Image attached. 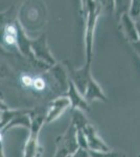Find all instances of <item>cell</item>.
<instances>
[{
	"label": "cell",
	"instance_id": "ac0fdd59",
	"mask_svg": "<svg viewBox=\"0 0 140 157\" xmlns=\"http://www.w3.org/2000/svg\"><path fill=\"white\" fill-rule=\"evenodd\" d=\"M137 29H138V38L140 42V22H137Z\"/></svg>",
	"mask_w": 140,
	"mask_h": 157
},
{
	"label": "cell",
	"instance_id": "7c38bea8",
	"mask_svg": "<svg viewBox=\"0 0 140 157\" xmlns=\"http://www.w3.org/2000/svg\"><path fill=\"white\" fill-rule=\"evenodd\" d=\"M101 15H114L115 13V0H96Z\"/></svg>",
	"mask_w": 140,
	"mask_h": 157
},
{
	"label": "cell",
	"instance_id": "3957f363",
	"mask_svg": "<svg viewBox=\"0 0 140 157\" xmlns=\"http://www.w3.org/2000/svg\"><path fill=\"white\" fill-rule=\"evenodd\" d=\"M78 139V128L71 121L67 131L57 141V152L55 157H71L80 149Z\"/></svg>",
	"mask_w": 140,
	"mask_h": 157
},
{
	"label": "cell",
	"instance_id": "4fadbf2b",
	"mask_svg": "<svg viewBox=\"0 0 140 157\" xmlns=\"http://www.w3.org/2000/svg\"><path fill=\"white\" fill-rule=\"evenodd\" d=\"M47 88V81L42 75H36L34 77V83H32V90H35L37 92H43Z\"/></svg>",
	"mask_w": 140,
	"mask_h": 157
},
{
	"label": "cell",
	"instance_id": "5b68a950",
	"mask_svg": "<svg viewBox=\"0 0 140 157\" xmlns=\"http://www.w3.org/2000/svg\"><path fill=\"white\" fill-rule=\"evenodd\" d=\"M119 29L123 32V36L129 42L132 44L139 42L138 38V29H137V22L130 14H124L120 19L118 20Z\"/></svg>",
	"mask_w": 140,
	"mask_h": 157
},
{
	"label": "cell",
	"instance_id": "5bb4252c",
	"mask_svg": "<svg viewBox=\"0 0 140 157\" xmlns=\"http://www.w3.org/2000/svg\"><path fill=\"white\" fill-rule=\"evenodd\" d=\"M20 83H21V85L23 86V87L32 89V83H34V77L28 75V73H22V75H20Z\"/></svg>",
	"mask_w": 140,
	"mask_h": 157
},
{
	"label": "cell",
	"instance_id": "277c9868",
	"mask_svg": "<svg viewBox=\"0 0 140 157\" xmlns=\"http://www.w3.org/2000/svg\"><path fill=\"white\" fill-rule=\"evenodd\" d=\"M30 52H32V58L40 62L46 66H53L55 65V60L50 54L48 48L46 35H41L39 38L30 41Z\"/></svg>",
	"mask_w": 140,
	"mask_h": 157
},
{
	"label": "cell",
	"instance_id": "9a60e30c",
	"mask_svg": "<svg viewBox=\"0 0 140 157\" xmlns=\"http://www.w3.org/2000/svg\"><path fill=\"white\" fill-rule=\"evenodd\" d=\"M130 15L134 19H137L140 17V0H132L131 9H130Z\"/></svg>",
	"mask_w": 140,
	"mask_h": 157
},
{
	"label": "cell",
	"instance_id": "7a4b0ae2",
	"mask_svg": "<svg viewBox=\"0 0 140 157\" xmlns=\"http://www.w3.org/2000/svg\"><path fill=\"white\" fill-rule=\"evenodd\" d=\"M29 116L32 120V127L29 130L28 139L24 148L23 157H39L42 154L43 150L38 143V137L43 124L46 123V115L30 114Z\"/></svg>",
	"mask_w": 140,
	"mask_h": 157
},
{
	"label": "cell",
	"instance_id": "6da1fadb",
	"mask_svg": "<svg viewBox=\"0 0 140 157\" xmlns=\"http://www.w3.org/2000/svg\"><path fill=\"white\" fill-rule=\"evenodd\" d=\"M81 13H82V17L85 23L86 63L91 64L95 27L98 18L101 16V12L96 0H81Z\"/></svg>",
	"mask_w": 140,
	"mask_h": 157
},
{
	"label": "cell",
	"instance_id": "2e32d148",
	"mask_svg": "<svg viewBox=\"0 0 140 157\" xmlns=\"http://www.w3.org/2000/svg\"><path fill=\"white\" fill-rule=\"evenodd\" d=\"M71 157H91V155H90V153H88V152L86 151V149L80 148L74 155H72Z\"/></svg>",
	"mask_w": 140,
	"mask_h": 157
},
{
	"label": "cell",
	"instance_id": "9c48e42d",
	"mask_svg": "<svg viewBox=\"0 0 140 157\" xmlns=\"http://www.w3.org/2000/svg\"><path fill=\"white\" fill-rule=\"evenodd\" d=\"M68 98H69L71 102V107H72V109H83V110H87L88 109V104L85 97L78 91V89L73 84L72 81L69 82Z\"/></svg>",
	"mask_w": 140,
	"mask_h": 157
},
{
	"label": "cell",
	"instance_id": "30bf717a",
	"mask_svg": "<svg viewBox=\"0 0 140 157\" xmlns=\"http://www.w3.org/2000/svg\"><path fill=\"white\" fill-rule=\"evenodd\" d=\"M84 97L88 101H92V100H95V98L107 101L106 95L104 94L103 90L100 89L99 85L95 82V80H94L92 77L89 80L87 89H86V92H85V94H84Z\"/></svg>",
	"mask_w": 140,
	"mask_h": 157
},
{
	"label": "cell",
	"instance_id": "8fae6325",
	"mask_svg": "<svg viewBox=\"0 0 140 157\" xmlns=\"http://www.w3.org/2000/svg\"><path fill=\"white\" fill-rule=\"evenodd\" d=\"M131 4L132 0H115V13H114V16L116 17L117 21L124 14H129Z\"/></svg>",
	"mask_w": 140,
	"mask_h": 157
},
{
	"label": "cell",
	"instance_id": "e0dca14e",
	"mask_svg": "<svg viewBox=\"0 0 140 157\" xmlns=\"http://www.w3.org/2000/svg\"><path fill=\"white\" fill-rule=\"evenodd\" d=\"M133 47H134L135 52H136L137 54L139 55V57H140V42L134 43V44H133Z\"/></svg>",
	"mask_w": 140,
	"mask_h": 157
},
{
	"label": "cell",
	"instance_id": "ba28073f",
	"mask_svg": "<svg viewBox=\"0 0 140 157\" xmlns=\"http://www.w3.org/2000/svg\"><path fill=\"white\" fill-rule=\"evenodd\" d=\"M91 64L90 63H86L84 65V67L80 68L78 70H73L72 71V82L73 84L76 86V88L78 89L81 93L84 95L87 89V86L89 83V80L92 77L90 71Z\"/></svg>",
	"mask_w": 140,
	"mask_h": 157
},
{
	"label": "cell",
	"instance_id": "8992f818",
	"mask_svg": "<svg viewBox=\"0 0 140 157\" xmlns=\"http://www.w3.org/2000/svg\"><path fill=\"white\" fill-rule=\"evenodd\" d=\"M84 134H85V137H86V141H87V146L88 149L91 151H96V152H109L108 146L104 143L103 140L100 139V137L97 135L96 133L95 129H94L91 125L86 126L85 128L82 129Z\"/></svg>",
	"mask_w": 140,
	"mask_h": 157
},
{
	"label": "cell",
	"instance_id": "52a82bcc",
	"mask_svg": "<svg viewBox=\"0 0 140 157\" xmlns=\"http://www.w3.org/2000/svg\"><path fill=\"white\" fill-rule=\"evenodd\" d=\"M71 106L69 98H59L50 104L48 111L46 113V123L49 124L51 121L58 120L63 113Z\"/></svg>",
	"mask_w": 140,
	"mask_h": 157
}]
</instances>
